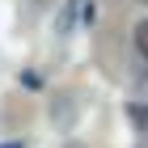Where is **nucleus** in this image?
Listing matches in <instances>:
<instances>
[{
	"label": "nucleus",
	"mask_w": 148,
	"mask_h": 148,
	"mask_svg": "<svg viewBox=\"0 0 148 148\" xmlns=\"http://www.w3.org/2000/svg\"><path fill=\"white\" fill-rule=\"evenodd\" d=\"M136 47H140V55L148 59V21H140V25H136Z\"/></svg>",
	"instance_id": "1"
}]
</instances>
